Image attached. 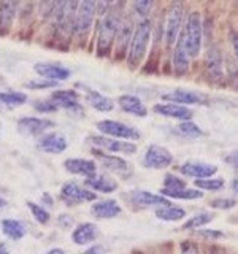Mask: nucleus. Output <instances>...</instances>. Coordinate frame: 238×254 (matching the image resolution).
Listing matches in <instances>:
<instances>
[{
    "mask_svg": "<svg viewBox=\"0 0 238 254\" xmlns=\"http://www.w3.org/2000/svg\"><path fill=\"white\" fill-rule=\"evenodd\" d=\"M2 229H3V234L8 238H11V240H21V238L26 235V229H24V226L16 219H3Z\"/></svg>",
    "mask_w": 238,
    "mask_h": 254,
    "instance_id": "30",
    "label": "nucleus"
},
{
    "mask_svg": "<svg viewBox=\"0 0 238 254\" xmlns=\"http://www.w3.org/2000/svg\"><path fill=\"white\" fill-rule=\"evenodd\" d=\"M58 84V81H53V79H34V81H29L27 83V87L30 89H50V87H54Z\"/></svg>",
    "mask_w": 238,
    "mask_h": 254,
    "instance_id": "38",
    "label": "nucleus"
},
{
    "mask_svg": "<svg viewBox=\"0 0 238 254\" xmlns=\"http://www.w3.org/2000/svg\"><path fill=\"white\" fill-rule=\"evenodd\" d=\"M102 251H103L102 246H95V248H89V250H87V253H102Z\"/></svg>",
    "mask_w": 238,
    "mask_h": 254,
    "instance_id": "47",
    "label": "nucleus"
},
{
    "mask_svg": "<svg viewBox=\"0 0 238 254\" xmlns=\"http://www.w3.org/2000/svg\"><path fill=\"white\" fill-rule=\"evenodd\" d=\"M27 95L22 92H0V103L8 107H18L26 103Z\"/></svg>",
    "mask_w": 238,
    "mask_h": 254,
    "instance_id": "33",
    "label": "nucleus"
},
{
    "mask_svg": "<svg viewBox=\"0 0 238 254\" xmlns=\"http://www.w3.org/2000/svg\"><path fill=\"white\" fill-rule=\"evenodd\" d=\"M224 161L230 165H234V167H238V151H235V153H230L229 156L224 157Z\"/></svg>",
    "mask_w": 238,
    "mask_h": 254,
    "instance_id": "44",
    "label": "nucleus"
},
{
    "mask_svg": "<svg viewBox=\"0 0 238 254\" xmlns=\"http://www.w3.org/2000/svg\"><path fill=\"white\" fill-rule=\"evenodd\" d=\"M51 100L59 108H65V110H78L79 108L78 94L75 91H56L51 95Z\"/></svg>",
    "mask_w": 238,
    "mask_h": 254,
    "instance_id": "26",
    "label": "nucleus"
},
{
    "mask_svg": "<svg viewBox=\"0 0 238 254\" xmlns=\"http://www.w3.org/2000/svg\"><path fill=\"white\" fill-rule=\"evenodd\" d=\"M182 0H173L169 11H167V21H165V43L167 46H173L178 40L179 30H181V19H182Z\"/></svg>",
    "mask_w": 238,
    "mask_h": 254,
    "instance_id": "5",
    "label": "nucleus"
},
{
    "mask_svg": "<svg viewBox=\"0 0 238 254\" xmlns=\"http://www.w3.org/2000/svg\"><path fill=\"white\" fill-rule=\"evenodd\" d=\"M156 216L162 221H179L186 216V211L179 206L173 205H161L156 210Z\"/></svg>",
    "mask_w": 238,
    "mask_h": 254,
    "instance_id": "29",
    "label": "nucleus"
},
{
    "mask_svg": "<svg viewBox=\"0 0 238 254\" xmlns=\"http://www.w3.org/2000/svg\"><path fill=\"white\" fill-rule=\"evenodd\" d=\"M38 111H42V113H50V111H56L59 107L56 105L53 100H43V102H38L34 105Z\"/></svg>",
    "mask_w": 238,
    "mask_h": 254,
    "instance_id": "41",
    "label": "nucleus"
},
{
    "mask_svg": "<svg viewBox=\"0 0 238 254\" xmlns=\"http://www.w3.org/2000/svg\"><path fill=\"white\" fill-rule=\"evenodd\" d=\"M86 91V99L87 102H89V105L92 108H95L97 111H110V110H113L115 107V103L111 99L105 97V95H102L100 92L97 91H94V89H84Z\"/></svg>",
    "mask_w": 238,
    "mask_h": 254,
    "instance_id": "27",
    "label": "nucleus"
},
{
    "mask_svg": "<svg viewBox=\"0 0 238 254\" xmlns=\"http://www.w3.org/2000/svg\"><path fill=\"white\" fill-rule=\"evenodd\" d=\"M91 141L94 145L100 146L102 149L111 151V153H125V154L137 153V146L127 140H115V137L108 138V137H102V135H99V137L94 135V137H91Z\"/></svg>",
    "mask_w": 238,
    "mask_h": 254,
    "instance_id": "9",
    "label": "nucleus"
},
{
    "mask_svg": "<svg viewBox=\"0 0 238 254\" xmlns=\"http://www.w3.org/2000/svg\"><path fill=\"white\" fill-rule=\"evenodd\" d=\"M116 0H97V13L102 16V14H105L111 6L115 5Z\"/></svg>",
    "mask_w": 238,
    "mask_h": 254,
    "instance_id": "42",
    "label": "nucleus"
},
{
    "mask_svg": "<svg viewBox=\"0 0 238 254\" xmlns=\"http://www.w3.org/2000/svg\"><path fill=\"white\" fill-rule=\"evenodd\" d=\"M232 189H234L235 192L238 194V178H237V180H234V183H232Z\"/></svg>",
    "mask_w": 238,
    "mask_h": 254,
    "instance_id": "48",
    "label": "nucleus"
},
{
    "mask_svg": "<svg viewBox=\"0 0 238 254\" xmlns=\"http://www.w3.org/2000/svg\"><path fill=\"white\" fill-rule=\"evenodd\" d=\"M99 235V229L95 224L92 222H83V224H79L75 230L73 234H71V240L76 245H87L94 242L95 238Z\"/></svg>",
    "mask_w": 238,
    "mask_h": 254,
    "instance_id": "24",
    "label": "nucleus"
},
{
    "mask_svg": "<svg viewBox=\"0 0 238 254\" xmlns=\"http://www.w3.org/2000/svg\"><path fill=\"white\" fill-rule=\"evenodd\" d=\"M181 250L184 251V253H186V251H197V248H194L192 245H182V246H181Z\"/></svg>",
    "mask_w": 238,
    "mask_h": 254,
    "instance_id": "46",
    "label": "nucleus"
},
{
    "mask_svg": "<svg viewBox=\"0 0 238 254\" xmlns=\"http://www.w3.org/2000/svg\"><path fill=\"white\" fill-rule=\"evenodd\" d=\"M195 186L203 190H219L224 188V180L222 178H197Z\"/></svg>",
    "mask_w": 238,
    "mask_h": 254,
    "instance_id": "34",
    "label": "nucleus"
},
{
    "mask_svg": "<svg viewBox=\"0 0 238 254\" xmlns=\"http://www.w3.org/2000/svg\"><path fill=\"white\" fill-rule=\"evenodd\" d=\"M162 100L175 102V103H179V105H200V103H206L205 95L198 92H192V91H184V89H177L173 92L164 94Z\"/></svg>",
    "mask_w": 238,
    "mask_h": 254,
    "instance_id": "15",
    "label": "nucleus"
},
{
    "mask_svg": "<svg viewBox=\"0 0 238 254\" xmlns=\"http://www.w3.org/2000/svg\"><path fill=\"white\" fill-rule=\"evenodd\" d=\"M95 14H97V0L79 2L75 16V32L79 37H86L91 32Z\"/></svg>",
    "mask_w": 238,
    "mask_h": 254,
    "instance_id": "4",
    "label": "nucleus"
},
{
    "mask_svg": "<svg viewBox=\"0 0 238 254\" xmlns=\"http://www.w3.org/2000/svg\"><path fill=\"white\" fill-rule=\"evenodd\" d=\"M27 206L29 210L34 214V218L40 222V224H46L48 221H50V213H48L45 208H42L40 205L34 203V202H27Z\"/></svg>",
    "mask_w": 238,
    "mask_h": 254,
    "instance_id": "37",
    "label": "nucleus"
},
{
    "mask_svg": "<svg viewBox=\"0 0 238 254\" xmlns=\"http://www.w3.org/2000/svg\"><path fill=\"white\" fill-rule=\"evenodd\" d=\"M118 103L125 113H130V115L140 116V118H145L148 115V110L145 107V103H143L138 97H135V95L124 94L118 99Z\"/></svg>",
    "mask_w": 238,
    "mask_h": 254,
    "instance_id": "22",
    "label": "nucleus"
},
{
    "mask_svg": "<svg viewBox=\"0 0 238 254\" xmlns=\"http://www.w3.org/2000/svg\"><path fill=\"white\" fill-rule=\"evenodd\" d=\"M178 130H179L181 135H184V137H189V138L200 137V135L203 133L200 127H198L195 123L190 121V119H186V121H182V123L178 126Z\"/></svg>",
    "mask_w": 238,
    "mask_h": 254,
    "instance_id": "35",
    "label": "nucleus"
},
{
    "mask_svg": "<svg viewBox=\"0 0 238 254\" xmlns=\"http://www.w3.org/2000/svg\"><path fill=\"white\" fill-rule=\"evenodd\" d=\"M34 70L42 78L53 79V81H63L70 78V70L59 64H35Z\"/></svg>",
    "mask_w": 238,
    "mask_h": 254,
    "instance_id": "16",
    "label": "nucleus"
},
{
    "mask_svg": "<svg viewBox=\"0 0 238 254\" xmlns=\"http://www.w3.org/2000/svg\"><path fill=\"white\" fill-rule=\"evenodd\" d=\"M65 170L73 173V175H84V177H91L95 172H97V165L94 161L89 159H67L63 162Z\"/></svg>",
    "mask_w": 238,
    "mask_h": 254,
    "instance_id": "21",
    "label": "nucleus"
},
{
    "mask_svg": "<svg viewBox=\"0 0 238 254\" xmlns=\"http://www.w3.org/2000/svg\"><path fill=\"white\" fill-rule=\"evenodd\" d=\"M91 213L99 219H110L121 214V206L116 200H100L91 206Z\"/></svg>",
    "mask_w": 238,
    "mask_h": 254,
    "instance_id": "20",
    "label": "nucleus"
},
{
    "mask_svg": "<svg viewBox=\"0 0 238 254\" xmlns=\"http://www.w3.org/2000/svg\"><path fill=\"white\" fill-rule=\"evenodd\" d=\"M182 38L189 58H197L202 51V16L198 11H192L186 19Z\"/></svg>",
    "mask_w": 238,
    "mask_h": 254,
    "instance_id": "3",
    "label": "nucleus"
},
{
    "mask_svg": "<svg viewBox=\"0 0 238 254\" xmlns=\"http://www.w3.org/2000/svg\"><path fill=\"white\" fill-rule=\"evenodd\" d=\"M130 198L133 203L137 205H143V206H151V205H170L172 202L162 194H153V192H148V190H133L130 194Z\"/></svg>",
    "mask_w": 238,
    "mask_h": 254,
    "instance_id": "23",
    "label": "nucleus"
},
{
    "mask_svg": "<svg viewBox=\"0 0 238 254\" xmlns=\"http://www.w3.org/2000/svg\"><path fill=\"white\" fill-rule=\"evenodd\" d=\"M94 156H97L100 159L102 165L110 172L118 173V175H127V177L132 173L130 164L124 161L122 157L115 156V154H105L102 149H94Z\"/></svg>",
    "mask_w": 238,
    "mask_h": 254,
    "instance_id": "11",
    "label": "nucleus"
},
{
    "mask_svg": "<svg viewBox=\"0 0 238 254\" xmlns=\"http://www.w3.org/2000/svg\"><path fill=\"white\" fill-rule=\"evenodd\" d=\"M132 35H133L132 21H130V19L121 21V24H119L118 35H116V40H118V43H119V48H121V53L125 51L127 43H129L130 40H132Z\"/></svg>",
    "mask_w": 238,
    "mask_h": 254,
    "instance_id": "31",
    "label": "nucleus"
},
{
    "mask_svg": "<svg viewBox=\"0 0 238 254\" xmlns=\"http://www.w3.org/2000/svg\"><path fill=\"white\" fill-rule=\"evenodd\" d=\"M50 253H60V254H62V253H63V250H51Z\"/></svg>",
    "mask_w": 238,
    "mask_h": 254,
    "instance_id": "51",
    "label": "nucleus"
},
{
    "mask_svg": "<svg viewBox=\"0 0 238 254\" xmlns=\"http://www.w3.org/2000/svg\"><path fill=\"white\" fill-rule=\"evenodd\" d=\"M232 46H234L235 58L238 61V32H234V34H232Z\"/></svg>",
    "mask_w": 238,
    "mask_h": 254,
    "instance_id": "45",
    "label": "nucleus"
},
{
    "mask_svg": "<svg viewBox=\"0 0 238 254\" xmlns=\"http://www.w3.org/2000/svg\"><path fill=\"white\" fill-rule=\"evenodd\" d=\"M172 161L173 156L170 154V151L159 145H151L146 149L145 159H143V162L149 169H167L169 165H172Z\"/></svg>",
    "mask_w": 238,
    "mask_h": 254,
    "instance_id": "8",
    "label": "nucleus"
},
{
    "mask_svg": "<svg viewBox=\"0 0 238 254\" xmlns=\"http://www.w3.org/2000/svg\"><path fill=\"white\" fill-rule=\"evenodd\" d=\"M154 0H132L133 11L141 18H148L151 10H153Z\"/></svg>",
    "mask_w": 238,
    "mask_h": 254,
    "instance_id": "36",
    "label": "nucleus"
},
{
    "mask_svg": "<svg viewBox=\"0 0 238 254\" xmlns=\"http://www.w3.org/2000/svg\"><path fill=\"white\" fill-rule=\"evenodd\" d=\"M97 129L110 135L115 138H122V140H137L140 138V132L132 126H127L121 121H113V119H103V121L97 123Z\"/></svg>",
    "mask_w": 238,
    "mask_h": 254,
    "instance_id": "6",
    "label": "nucleus"
},
{
    "mask_svg": "<svg viewBox=\"0 0 238 254\" xmlns=\"http://www.w3.org/2000/svg\"><path fill=\"white\" fill-rule=\"evenodd\" d=\"M197 234L205 237V238H211V240H218V238L222 237V232H219V230H206V229H203V230H198Z\"/></svg>",
    "mask_w": 238,
    "mask_h": 254,
    "instance_id": "43",
    "label": "nucleus"
},
{
    "mask_svg": "<svg viewBox=\"0 0 238 254\" xmlns=\"http://www.w3.org/2000/svg\"><path fill=\"white\" fill-rule=\"evenodd\" d=\"M214 218V214L210 211H203V213H198L195 216H192L190 219H187L184 224H182V230H190V229H198V227H203L206 226L208 222H211Z\"/></svg>",
    "mask_w": 238,
    "mask_h": 254,
    "instance_id": "32",
    "label": "nucleus"
},
{
    "mask_svg": "<svg viewBox=\"0 0 238 254\" xmlns=\"http://www.w3.org/2000/svg\"><path fill=\"white\" fill-rule=\"evenodd\" d=\"M154 111L157 115L165 116V118H173V119H181V121H186V119L192 118V111L187 107L179 105V103H157L154 107Z\"/></svg>",
    "mask_w": 238,
    "mask_h": 254,
    "instance_id": "18",
    "label": "nucleus"
},
{
    "mask_svg": "<svg viewBox=\"0 0 238 254\" xmlns=\"http://www.w3.org/2000/svg\"><path fill=\"white\" fill-rule=\"evenodd\" d=\"M0 253H8V250L5 248V245H0Z\"/></svg>",
    "mask_w": 238,
    "mask_h": 254,
    "instance_id": "49",
    "label": "nucleus"
},
{
    "mask_svg": "<svg viewBox=\"0 0 238 254\" xmlns=\"http://www.w3.org/2000/svg\"><path fill=\"white\" fill-rule=\"evenodd\" d=\"M53 126L54 123L51 119L35 118V116L21 118L18 121V129L24 135H43L48 129H51Z\"/></svg>",
    "mask_w": 238,
    "mask_h": 254,
    "instance_id": "10",
    "label": "nucleus"
},
{
    "mask_svg": "<svg viewBox=\"0 0 238 254\" xmlns=\"http://www.w3.org/2000/svg\"><path fill=\"white\" fill-rule=\"evenodd\" d=\"M84 183H86V186H89L91 189L102 190V192H105V194L113 192V190L118 189V183L115 180L105 177V175H97V172L91 175V177H86Z\"/></svg>",
    "mask_w": 238,
    "mask_h": 254,
    "instance_id": "25",
    "label": "nucleus"
},
{
    "mask_svg": "<svg viewBox=\"0 0 238 254\" xmlns=\"http://www.w3.org/2000/svg\"><path fill=\"white\" fill-rule=\"evenodd\" d=\"M60 197H62V200H65L68 205H78L83 202H92L95 200L97 195H95V192H92V190H87L79 185H76V183L70 181L62 186Z\"/></svg>",
    "mask_w": 238,
    "mask_h": 254,
    "instance_id": "7",
    "label": "nucleus"
},
{
    "mask_svg": "<svg viewBox=\"0 0 238 254\" xmlns=\"http://www.w3.org/2000/svg\"><path fill=\"white\" fill-rule=\"evenodd\" d=\"M121 21H122V14L119 6L116 5H113L103 14V19L99 27V37H97V51L100 56H105L116 42V35Z\"/></svg>",
    "mask_w": 238,
    "mask_h": 254,
    "instance_id": "1",
    "label": "nucleus"
},
{
    "mask_svg": "<svg viewBox=\"0 0 238 254\" xmlns=\"http://www.w3.org/2000/svg\"><path fill=\"white\" fill-rule=\"evenodd\" d=\"M181 173L187 175V177H194V178H208L213 177L214 173L218 172V167L213 164H206V162H197V161H189L181 165Z\"/></svg>",
    "mask_w": 238,
    "mask_h": 254,
    "instance_id": "17",
    "label": "nucleus"
},
{
    "mask_svg": "<svg viewBox=\"0 0 238 254\" xmlns=\"http://www.w3.org/2000/svg\"><path fill=\"white\" fill-rule=\"evenodd\" d=\"M161 194L170 198H186V200H192V198H200L203 197V190L198 189H190V188H178V189H167L164 188Z\"/></svg>",
    "mask_w": 238,
    "mask_h": 254,
    "instance_id": "28",
    "label": "nucleus"
},
{
    "mask_svg": "<svg viewBox=\"0 0 238 254\" xmlns=\"http://www.w3.org/2000/svg\"><path fill=\"white\" fill-rule=\"evenodd\" d=\"M38 148L45 151V153L59 154L67 149V140L62 133H58V132L45 133L38 140Z\"/></svg>",
    "mask_w": 238,
    "mask_h": 254,
    "instance_id": "13",
    "label": "nucleus"
},
{
    "mask_svg": "<svg viewBox=\"0 0 238 254\" xmlns=\"http://www.w3.org/2000/svg\"><path fill=\"white\" fill-rule=\"evenodd\" d=\"M186 186V183L179 180L178 177H175V175L169 173V175H165V180H164V188L167 189H178V188H184Z\"/></svg>",
    "mask_w": 238,
    "mask_h": 254,
    "instance_id": "39",
    "label": "nucleus"
},
{
    "mask_svg": "<svg viewBox=\"0 0 238 254\" xmlns=\"http://www.w3.org/2000/svg\"><path fill=\"white\" fill-rule=\"evenodd\" d=\"M18 3L19 0H0V35H6L11 30Z\"/></svg>",
    "mask_w": 238,
    "mask_h": 254,
    "instance_id": "12",
    "label": "nucleus"
},
{
    "mask_svg": "<svg viewBox=\"0 0 238 254\" xmlns=\"http://www.w3.org/2000/svg\"><path fill=\"white\" fill-rule=\"evenodd\" d=\"M205 64H206V71H208L210 78L214 79V81H219L224 73H222V54L218 46L213 45L208 48Z\"/></svg>",
    "mask_w": 238,
    "mask_h": 254,
    "instance_id": "19",
    "label": "nucleus"
},
{
    "mask_svg": "<svg viewBox=\"0 0 238 254\" xmlns=\"http://www.w3.org/2000/svg\"><path fill=\"white\" fill-rule=\"evenodd\" d=\"M173 58H172V62H173V70L175 73L178 75H182L186 73L189 70V54H187V50H186V45H184V38L179 34L178 35V40L175 42L173 45Z\"/></svg>",
    "mask_w": 238,
    "mask_h": 254,
    "instance_id": "14",
    "label": "nucleus"
},
{
    "mask_svg": "<svg viewBox=\"0 0 238 254\" xmlns=\"http://www.w3.org/2000/svg\"><path fill=\"white\" fill-rule=\"evenodd\" d=\"M235 205H237V200H234V198H214L211 202L213 208H218V210H230V208H234Z\"/></svg>",
    "mask_w": 238,
    "mask_h": 254,
    "instance_id": "40",
    "label": "nucleus"
},
{
    "mask_svg": "<svg viewBox=\"0 0 238 254\" xmlns=\"http://www.w3.org/2000/svg\"><path fill=\"white\" fill-rule=\"evenodd\" d=\"M151 30H153V26H151L149 19H143L141 22H138L137 29L133 30V35L130 40V48H129V62L130 65H140L145 59V54L149 45V38H151Z\"/></svg>",
    "mask_w": 238,
    "mask_h": 254,
    "instance_id": "2",
    "label": "nucleus"
},
{
    "mask_svg": "<svg viewBox=\"0 0 238 254\" xmlns=\"http://www.w3.org/2000/svg\"><path fill=\"white\" fill-rule=\"evenodd\" d=\"M6 205V202L3 200V198L2 197H0V208H2V206H5Z\"/></svg>",
    "mask_w": 238,
    "mask_h": 254,
    "instance_id": "50",
    "label": "nucleus"
}]
</instances>
